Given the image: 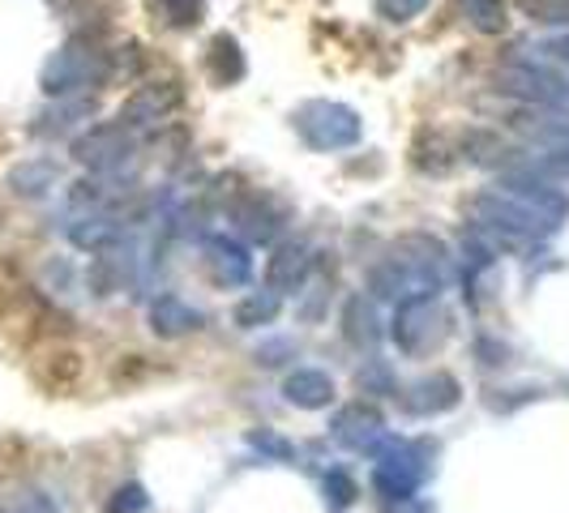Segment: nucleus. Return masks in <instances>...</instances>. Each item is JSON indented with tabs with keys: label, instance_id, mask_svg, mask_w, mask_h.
<instances>
[{
	"label": "nucleus",
	"instance_id": "f257e3e1",
	"mask_svg": "<svg viewBox=\"0 0 569 513\" xmlns=\"http://www.w3.org/2000/svg\"><path fill=\"white\" fill-rule=\"evenodd\" d=\"M446 244L432 240V235H407L399 240L390 256H381L372 265L369 286L386 300H416V295H437L441 283H446Z\"/></svg>",
	"mask_w": 569,
	"mask_h": 513
},
{
	"label": "nucleus",
	"instance_id": "f03ea898",
	"mask_svg": "<svg viewBox=\"0 0 569 513\" xmlns=\"http://www.w3.org/2000/svg\"><path fill=\"white\" fill-rule=\"evenodd\" d=\"M497 86L536 103V108H569V64L540 52V48H518L501 64Z\"/></svg>",
	"mask_w": 569,
	"mask_h": 513
},
{
	"label": "nucleus",
	"instance_id": "7ed1b4c3",
	"mask_svg": "<svg viewBox=\"0 0 569 513\" xmlns=\"http://www.w3.org/2000/svg\"><path fill=\"white\" fill-rule=\"evenodd\" d=\"M108 73H112V57L99 43H90V39H73V43H64L57 57L48 60L43 90L60 99V94H73V90H86V86H99Z\"/></svg>",
	"mask_w": 569,
	"mask_h": 513
},
{
	"label": "nucleus",
	"instance_id": "20e7f679",
	"mask_svg": "<svg viewBox=\"0 0 569 513\" xmlns=\"http://www.w3.org/2000/svg\"><path fill=\"white\" fill-rule=\"evenodd\" d=\"M296 133L313 150H347V145L360 142L365 124L360 115L351 112L347 103H330V99H313V103H300L296 115H291Z\"/></svg>",
	"mask_w": 569,
	"mask_h": 513
},
{
	"label": "nucleus",
	"instance_id": "39448f33",
	"mask_svg": "<svg viewBox=\"0 0 569 513\" xmlns=\"http://www.w3.org/2000/svg\"><path fill=\"white\" fill-rule=\"evenodd\" d=\"M428 466H425V454L420 450H411V445H386L381 454H377V466H372V487H377V496L381 501H411L420 484H425Z\"/></svg>",
	"mask_w": 569,
	"mask_h": 513
},
{
	"label": "nucleus",
	"instance_id": "423d86ee",
	"mask_svg": "<svg viewBox=\"0 0 569 513\" xmlns=\"http://www.w3.org/2000/svg\"><path fill=\"white\" fill-rule=\"evenodd\" d=\"M510 124L540 150L548 168L569 171V108H527Z\"/></svg>",
	"mask_w": 569,
	"mask_h": 513
},
{
	"label": "nucleus",
	"instance_id": "0eeeda50",
	"mask_svg": "<svg viewBox=\"0 0 569 513\" xmlns=\"http://www.w3.org/2000/svg\"><path fill=\"white\" fill-rule=\"evenodd\" d=\"M133 129H124L120 120H112V124H94L90 133H82L78 142H73V159L82 163V168H90L94 175H108V171L124 168V159L133 154Z\"/></svg>",
	"mask_w": 569,
	"mask_h": 513
},
{
	"label": "nucleus",
	"instance_id": "6e6552de",
	"mask_svg": "<svg viewBox=\"0 0 569 513\" xmlns=\"http://www.w3.org/2000/svg\"><path fill=\"white\" fill-rule=\"evenodd\" d=\"M201 261H206L210 279L219 286H244L253 279V256H249V249L240 240H231V235H206Z\"/></svg>",
	"mask_w": 569,
	"mask_h": 513
},
{
	"label": "nucleus",
	"instance_id": "1a4fd4ad",
	"mask_svg": "<svg viewBox=\"0 0 569 513\" xmlns=\"http://www.w3.org/2000/svg\"><path fill=\"white\" fill-rule=\"evenodd\" d=\"M180 108V90L171 82H150V86H142L124 108H120V124L124 129H133V133H142V129H154V124H163L171 112Z\"/></svg>",
	"mask_w": 569,
	"mask_h": 513
},
{
	"label": "nucleus",
	"instance_id": "9d476101",
	"mask_svg": "<svg viewBox=\"0 0 569 513\" xmlns=\"http://www.w3.org/2000/svg\"><path fill=\"white\" fill-rule=\"evenodd\" d=\"M335 441L351 445V450H377V441H386V424L381 411L372 402H351L335 415Z\"/></svg>",
	"mask_w": 569,
	"mask_h": 513
},
{
	"label": "nucleus",
	"instance_id": "9b49d317",
	"mask_svg": "<svg viewBox=\"0 0 569 513\" xmlns=\"http://www.w3.org/2000/svg\"><path fill=\"white\" fill-rule=\"evenodd\" d=\"M309 270H313V249L305 240H283L266 261V283L270 291H296L305 286Z\"/></svg>",
	"mask_w": 569,
	"mask_h": 513
},
{
	"label": "nucleus",
	"instance_id": "f8f14e48",
	"mask_svg": "<svg viewBox=\"0 0 569 513\" xmlns=\"http://www.w3.org/2000/svg\"><path fill=\"white\" fill-rule=\"evenodd\" d=\"M462 399V390H458V381L450 372H432L425 381H416L407 394H402V406L411 411V415H441V411H450L458 406Z\"/></svg>",
	"mask_w": 569,
	"mask_h": 513
},
{
	"label": "nucleus",
	"instance_id": "ddd939ff",
	"mask_svg": "<svg viewBox=\"0 0 569 513\" xmlns=\"http://www.w3.org/2000/svg\"><path fill=\"white\" fill-rule=\"evenodd\" d=\"M437 295H416V300H399L395 313V342L402 351H425L428 334H432V316H437Z\"/></svg>",
	"mask_w": 569,
	"mask_h": 513
},
{
	"label": "nucleus",
	"instance_id": "4468645a",
	"mask_svg": "<svg viewBox=\"0 0 569 513\" xmlns=\"http://www.w3.org/2000/svg\"><path fill=\"white\" fill-rule=\"evenodd\" d=\"M283 399L300 411H321L335 402V381L321 369H296L283 376Z\"/></svg>",
	"mask_w": 569,
	"mask_h": 513
},
{
	"label": "nucleus",
	"instance_id": "2eb2a0df",
	"mask_svg": "<svg viewBox=\"0 0 569 513\" xmlns=\"http://www.w3.org/2000/svg\"><path fill=\"white\" fill-rule=\"evenodd\" d=\"M150 330L159 339H180V334H193L201 330V313L193 304H184L180 295H159L150 304Z\"/></svg>",
	"mask_w": 569,
	"mask_h": 513
},
{
	"label": "nucleus",
	"instance_id": "dca6fc26",
	"mask_svg": "<svg viewBox=\"0 0 569 513\" xmlns=\"http://www.w3.org/2000/svg\"><path fill=\"white\" fill-rule=\"evenodd\" d=\"M206 69L219 86H236L244 73H249V60L240 52V43L231 34H214L210 48H206Z\"/></svg>",
	"mask_w": 569,
	"mask_h": 513
},
{
	"label": "nucleus",
	"instance_id": "f3484780",
	"mask_svg": "<svg viewBox=\"0 0 569 513\" xmlns=\"http://www.w3.org/2000/svg\"><path fill=\"white\" fill-rule=\"evenodd\" d=\"M236 223L244 228V235H253V240H274L279 228H283V214H279V210H270V201L253 198L236 210Z\"/></svg>",
	"mask_w": 569,
	"mask_h": 513
},
{
	"label": "nucleus",
	"instance_id": "a211bd4d",
	"mask_svg": "<svg viewBox=\"0 0 569 513\" xmlns=\"http://www.w3.org/2000/svg\"><path fill=\"white\" fill-rule=\"evenodd\" d=\"M283 309L279 291H249L240 304H236V325L240 330H257V325H270Z\"/></svg>",
	"mask_w": 569,
	"mask_h": 513
},
{
	"label": "nucleus",
	"instance_id": "6ab92c4d",
	"mask_svg": "<svg viewBox=\"0 0 569 513\" xmlns=\"http://www.w3.org/2000/svg\"><path fill=\"white\" fill-rule=\"evenodd\" d=\"M39 381H43L48 390H73V385L82 381V355H73V351H52V355L39 364Z\"/></svg>",
	"mask_w": 569,
	"mask_h": 513
},
{
	"label": "nucleus",
	"instance_id": "aec40b11",
	"mask_svg": "<svg viewBox=\"0 0 569 513\" xmlns=\"http://www.w3.org/2000/svg\"><path fill=\"white\" fill-rule=\"evenodd\" d=\"M150 9L168 30H193L206 18V0H150Z\"/></svg>",
	"mask_w": 569,
	"mask_h": 513
},
{
	"label": "nucleus",
	"instance_id": "412c9836",
	"mask_svg": "<svg viewBox=\"0 0 569 513\" xmlns=\"http://www.w3.org/2000/svg\"><path fill=\"white\" fill-rule=\"evenodd\" d=\"M462 13L480 34H501L510 27V4L506 0H462Z\"/></svg>",
	"mask_w": 569,
	"mask_h": 513
},
{
	"label": "nucleus",
	"instance_id": "4be33fe9",
	"mask_svg": "<svg viewBox=\"0 0 569 513\" xmlns=\"http://www.w3.org/2000/svg\"><path fill=\"white\" fill-rule=\"evenodd\" d=\"M342 325H347V339L356 342V346H372V342H377V316H372V309L360 300V295H356V300H347Z\"/></svg>",
	"mask_w": 569,
	"mask_h": 513
},
{
	"label": "nucleus",
	"instance_id": "5701e85b",
	"mask_svg": "<svg viewBox=\"0 0 569 513\" xmlns=\"http://www.w3.org/2000/svg\"><path fill=\"white\" fill-rule=\"evenodd\" d=\"M69 240L78 249H108V244L120 240V223H112V219H82L78 228L69 231Z\"/></svg>",
	"mask_w": 569,
	"mask_h": 513
},
{
	"label": "nucleus",
	"instance_id": "b1692460",
	"mask_svg": "<svg viewBox=\"0 0 569 513\" xmlns=\"http://www.w3.org/2000/svg\"><path fill=\"white\" fill-rule=\"evenodd\" d=\"M356 496H360V487H356V480H351L347 471H330V475H326V505H330V510H351Z\"/></svg>",
	"mask_w": 569,
	"mask_h": 513
},
{
	"label": "nucleus",
	"instance_id": "393cba45",
	"mask_svg": "<svg viewBox=\"0 0 569 513\" xmlns=\"http://www.w3.org/2000/svg\"><path fill=\"white\" fill-rule=\"evenodd\" d=\"M150 510V496H146L142 484H120L108 496V510L103 513H146Z\"/></svg>",
	"mask_w": 569,
	"mask_h": 513
},
{
	"label": "nucleus",
	"instance_id": "a878e982",
	"mask_svg": "<svg viewBox=\"0 0 569 513\" xmlns=\"http://www.w3.org/2000/svg\"><path fill=\"white\" fill-rule=\"evenodd\" d=\"M428 9V0H377V18L381 22H411Z\"/></svg>",
	"mask_w": 569,
	"mask_h": 513
},
{
	"label": "nucleus",
	"instance_id": "bb28decb",
	"mask_svg": "<svg viewBox=\"0 0 569 513\" xmlns=\"http://www.w3.org/2000/svg\"><path fill=\"white\" fill-rule=\"evenodd\" d=\"M540 52H548V57H557V60H566L569 64V34H557V39L540 43Z\"/></svg>",
	"mask_w": 569,
	"mask_h": 513
},
{
	"label": "nucleus",
	"instance_id": "cd10ccee",
	"mask_svg": "<svg viewBox=\"0 0 569 513\" xmlns=\"http://www.w3.org/2000/svg\"><path fill=\"white\" fill-rule=\"evenodd\" d=\"M402 505H407V510H402V513H432V510H428V505H411V501H402Z\"/></svg>",
	"mask_w": 569,
	"mask_h": 513
},
{
	"label": "nucleus",
	"instance_id": "c85d7f7f",
	"mask_svg": "<svg viewBox=\"0 0 569 513\" xmlns=\"http://www.w3.org/2000/svg\"><path fill=\"white\" fill-rule=\"evenodd\" d=\"M0 513H4V510H0Z\"/></svg>",
	"mask_w": 569,
	"mask_h": 513
}]
</instances>
